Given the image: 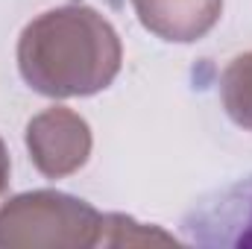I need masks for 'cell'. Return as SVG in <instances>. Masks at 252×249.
I'll use <instances>...</instances> for the list:
<instances>
[{"mask_svg": "<svg viewBox=\"0 0 252 249\" xmlns=\"http://www.w3.org/2000/svg\"><path fill=\"white\" fill-rule=\"evenodd\" d=\"M18 67L30 88L47 97H88L121 70L118 32L88 6H62L27 24Z\"/></svg>", "mask_w": 252, "mask_h": 249, "instance_id": "6da1fadb", "label": "cell"}, {"mask_svg": "<svg viewBox=\"0 0 252 249\" xmlns=\"http://www.w3.org/2000/svg\"><path fill=\"white\" fill-rule=\"evenodd\" d=\"M100 238L103 214L59 190L21 193L0 211V247H97Z\"/></svg>", "mask_w": 252, "mask_h": 249, "instance_id": "7a4b0ae2", "label": "cell"}, {"mask_svg": "<svg viewBox=\"0 0 252 249\" xmlns=\"http://www.w3.org/2000/svg\"><path fill=\"white\" fill-rule=\"evenodd\" d=\"M182 241L205 249H252V176L202 196L182 217Z\"/></svg>", "mask_w": 252, "mask_h": 249, "instance_id": "3957f363", "label": "cell"}, {"mask_svg": "<svg viewBox=\"0 0 252 249\" xmlns=\"http://www.w3.org/2000/svg\"><path fill=\"white\" fill-rule=\"evenodd\" d=\"M27 147L35 167L44 176H67L85 164L91 150V135L82 118L67 109H50L38 115L27 129Z\"/></svg>", "mask_w": 252, "mask_h": 249, "instance_id": "277c9868", "label": "cell"}, {"mask_svg": "<svg viewBox=\"0 0 252 249\" xmlns=\"http://www.w3.org/2000/svg\"><path fill=\"white\" fill-rule=\"evenodd\" d=\"M147 30L164 41H193L205 35L223 9V0H132Z\"/></svg>", "mask_w": 252, "mask_h": 249, "instance_id": "5b68a950", "label": "cell"}, {"mask_svg": "<svg viewBox=\"0 0 252 249\" xmlns=\"http://www.w3.org/2000/svg\"><path fill=\"white\" fill-rule=\"evenodd\" d=\"M223 103L235 124L252 129V53L229 64L223 76Z\"/></svg>", "mask_w": 252, "mask_h": 249, "instance_id": "8992f818", "label": "cell"}, {"mask_svg": "<svg viewBox=\"0 0 252 249\" xmlns=\"http://www.w3.org/2000/svg\"><path fill=\"white\" fill-rule=\"evenodd\" d=\"M6 179H9V158H6V150H3V141H0V193L6 187Z\"/></svg>", "mask_w": 252, "mask_h": 249, "instance_id": "52a82bcc", "label": "cell"}]
</instances>
